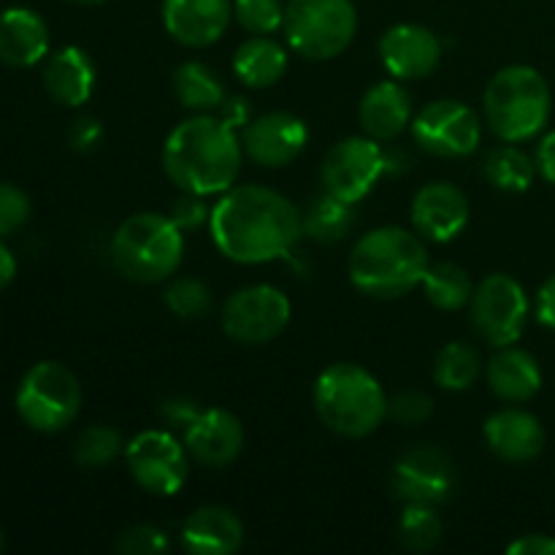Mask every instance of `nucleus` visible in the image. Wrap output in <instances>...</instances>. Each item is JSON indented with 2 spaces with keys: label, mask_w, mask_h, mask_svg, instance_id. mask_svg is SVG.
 <instances>
[{
  "label": "nucleus",
  "mask_w": 555,
  "mask_h": 555,
  "mask_svg": "<svg viewBox=\"0 0 555 555\" xmlns=\"http://www.w3.org/2000/svg\"><path fill=\"white\" fill-rule=\"evenodd\" d=\"M215 247L242 266L269 263L291 253L304 236L301 211L282 193L244 184L222 193L209 217Z\"/></svg>",
  "instance_id": "f257e3e1"
},
{
  "label": "nucleus",
  "mask_w": 555,
  "mask_h": 555,
  "mask_svg": "<svg viewBox=\"0 0 555 555\" xmlns=\"http://www.w3.org/2000/svg\"><path fill=\"white\" fill-rule=\"evenodd\" d=\"M242 139L220 117L198 114L168 133L163 171L182 193L217 195L233 188L242 171Z\"/></svg>",
  "instance_id": "f03ea898"
},
{
  "label": "nucleus",
  "mask_w": 555,
  "mask_h": 555,
  "mask_svg": "<svg viewBox=\"0 0 555 555\" xmlns=\"http://www.w3.org/2000/svg\"><path fill=\"white\" fill-rule=\"evenodd\" d=\"M428 266V249L421 233L399 225L369 231L358 238L347 260L352 287L379 301H393L421 287Z\"/></svg>",
  "instance_id": "7ed1b4c3"
},
{
  "label": "nucleus",
  "mask_w": 555,
  "mask_h": 555,
  "mask_svg": "<svg viewBox=\"0 0 555 555\" xmlns=\"http://www.w3.org/2000/svg\"><path fill=\"white\" fill-rule=\"evenodd\" d=\"M314 412L328 431L347 439H363L388 417V396L372 372L356 363L323 369L312 390Z\"/></svg>",
  "instance_id": "20e7f679"
},
{
  "label": "nucleus",
  "mask_w": 555,
  "mask_h": 555,
  "mask_svg": "<svg viewBox=\"0 0 555 555\" xmlns=\"http://www.w3.org/2000/svg\"><path fill=\"white\" fill-rule=\"evenodd\" d=\"M482 112L496 139L504 144H524L537 139L551 119V85L531 65H507L488 81Z\"/></svg>",
  "instance_id": "39448f33"
},
{
  "label": "nucleus",
  "mask_w": 555,
  "mask_h": 555,
  "mask_svg": "<svg viewBox=\"0 0 555 555\" xmlns=\"http://www.w3.org/2000/svg\"><path fill=\"white\" fill-rule=\"evenodd\" d=\"M184 258V233L168 215L139 211L114 231V269L139 285H157L177 274Z\"/></svg>",
  "instance_id": "423d86ee"
},
{
  "label": "nucleus",
  "mask_w": 555,
  "mask_h": 555,
  "mask_svg": "<svg viewBox=\"0 0 555 555\" xmlns=\"http://www.w3.org/2000/svg\"><path fill=\"white\" fill-rule=\"evenodd\" d=\"M287 43L307 60H334L358 33V11L352 0H287Z\"/></svg>",
  "instance_id": "0eeeda50"
},
{
  "label": "nucleus",
  "mask_w": 555,
  "mask_h": 555,
  "mask_svg": "<svg viewBox=\"0 0 555 555\" xmlns=\"http://www.w3.org/2000/svg\"><path fill=\"white\" fill-rule=\"evenodd\" d=\"M81 410V385L68 366L41 361L22 377L16 390V412L41 434H57L76 421Z\"/></svg>",
  "instance_id": "6e6552de"
},
{
  "label": "nucleus",
  "mask_w": 555,
  "mask_h": 555,
  "mask_svg": "<svg viewBox=\"0 0 555 555\" xmlns=\"http://www.w3.org/2000/svg\"><path fill=\"white\" fill-rule=\"evenodd\" d=\"M529 312L531 307L524 285L509 274H488L472 293V328L496 350L515 345L524 336Z\"/></svg>",
  "instance_id": "1a4fd4ad"
},
{
  "label": "nucleus",
  "mask_w": 555,
  "mask_h": 555,
  "mask_svg": "<svg viewBox=\"0 0 555 555\" xmlns=\"http://www.w3.org/2000/svg\"><path fill=\"white\" fill-rule=\"evenodd\" d=\"M128 472L141 491L177 496L190 477V453L166 428H146L125 444Z\"/></svg>",
  "instance_id": "9d476101"
},
{
  "label": "nucleus",
  "mask_w": 555,
  "mask_h": 555,
  "mask_svg": "<svg viewBox=\"0 0 555 555\" xmlns=\"http://www.w3.org/2000/svg\"><path fill=\"white\" fill-rule=\"evenodd\" d=\"M388 171V155L372 135H350L325 152L320 179L325 193L356 206L374 190L377 179Z\"/></svg>",
  "instance_id": "9b49d317"
},
{
  "label": "nucleus",
  "mask_w": 555,
  "mask_h": 555,
  "mask_svg": "<svg viewBox=\"0 0 555 555\" xmlns=\"http://www.w3.org/2000/svg\"><path fill=\"white\" fill-rule=\"evenodd\" d=\"M291 298L274 285H247L222 307V331L238 345H266L287 328Z\"/></svg>",
  "instance_id": "f8f14e48"
},
{
  "label": "nucleus",
  "mask_w": 555,
  "mask_h": 555,
  "mask_svg": "<svg viewBox=\"0 0 555 555\" xmlns=\"http://www.w3.org/2000/svg\"><path fill=\"white\" fill-rule=\"evenodd\" d=\"M412 139L437 157H469L480 146L482 122L475 108L461 101H434L410 122Z\"/></svg>",
  "instance_id": "ddd939ff"
},
{
  "label": "nucleus",
  "mask_w": 555,
  "mask_h": 555,
  "mask_svg": "<svg viewBox=\"0 0 555 555\" xmlns=\"http://www.w3.org/2000/svg\"><path fill=\"white\" fill-rule=\"evenodd\" d=\"M390 488H393L396 499H401L404 504L437 507L453 496V461L444 450L434 448V444H417L396 461Z\"/></svg>",
  "instance_id": "4468645a"
},
{
  "label": "nucleus",
  "mask_w": 555,
  "mask_h": 555,
  "mask_svg": "<svg viewBox=\"0 0 555 555\" xmlns=\"http://www.w3.org/2000/svg\"><path fill=\"white\" fill-rule=\"evenodd\" d=\"M309 141L307 122L291 112H269L242 130V150L263 168L291 166Z\"/></svg>",
  "instance_id": "2eb2a0df"
},
{
  "label": "nucleus",
  "mask_w": 555,
  "mask_h": 555,
  "mask_svg": "<svg viewBox=\"0 0 555 555\" xmlns=\"http://www.w3.org/2000/svg\"><path fill=\"white\" fill-rule=\"evenodd\" d=\"M379 60L393 79H426L442 63V41L423 25H396L379 38Z\"/></svg>",
  "instance_id": "dca6fc26"
},
{
  "label": "nucleus",
  "mask_w": 555,
  "mask_h": 555,
  "mask_svg": "<svg viewBox=\"0 0 555 555\" xmlns=\"http://www.w3.org/2000/svg\"><path fill=\"white\" fill-rule=\"evenodd\" d=\"M469 198L453 182L423 184L412 198V228L428 242H453L469 225Z\"/></svg>",
  "instance_id": "f3484780"
},
{
  "label": "nucleus",
  "mask_w": 555,
  "mask_h": 555,
  "mask_svg": "<svg viewBox=\"0 0 555 555\" xmlns=\"http://www.w3.org/2000/svg\"><path fill=\"white\" fill-rule=\"evenodd\" d=\"M233 0H163V25L182 47L204 49L225 36Z\"/></svg>",
  "instance_id": "a211bd4d"
},
{
  "label": "nucleus",
  "mask_w": 555,
  "mask_h": 555,
  "mask_svg": "<svg viewBox=\"0 0 555 555\" xmlns=\"http://www.w3.org/2000/svg\"><path fill=\"white\" fill-rule=\"evenodd\" d=\"M184 448L190 459L209 469L231 466L244 450V428L233 412L211 406L198 415V421L184 431Z\"/></svg>",
  "instance_id": "6ab92c4d"
},
{
  "label": "nucleus",
  "mask_w": 555,
  "mask_h": 555,
  "mask_svg": "<svg viewBox=\"0 0 555 555\" xmlns=\"http://www.w3.org/2000/svg\"><path fill=\"white\" fill-rule=\"evenodd\" d=\"M482 437L488 450L509 464H529L545 450V428L540 417L518 406L493 412L482 426Z\"/></svg>",
  "instance_id": "aec40b11"
},
{
  "label": "nucleus",
  "mask_w": 555,
  "mask_h": 555,
  "mask_svg": "<svg viewBox=\"0 0 555 555\" xmlns=\"http://www.w3.org/2000/svg\"><path fill=\"white\" fill-rule=\"evenodd\" d=\"M179 542L193 555H231L244 545V524L228 507H198L179 531Z\"/></svg>",
  "instance_id": "412c9836"
},
{
  "label": "nucleus",
  "mask_w": 555,
  "mask_h": 555,
  "mask_svg": "<svg viewBox=\"0 0 555 555\" xmlns=\"http://www.w3.org/2000/svg\"><path fill=\"white\" fill-rule=\"evenodd\" d=\"M488 388L507 404H524L542 390V369L529 350L507 345L486 366Z\"/></svg>",
  "instance_id": "4be33fe9"
},
{
  "label": "nucleus",
  "mask_w": 555,
  "mask_h": 555,
  "mask_svg": "<svg viewBox=\"0 0 555 555\" xmlns=\"http://www.w3.org/2000/svg\"><path fill=\"white\" fill-rule=\"evenodd\" d=\"M49 52V27L36 11L5 9L0 14V63L30 68Z\"/></svg>",
  "instance_id": "5701e85b"
},
{
  "label": "nucleus",
  "mask_w": 555,
  "mask_h": 555,
  "mask_svg": "<svg viewBox=\"0 0 555 555\" xmlns=\"http://www.w3.org/2000/svg\"><path fill=\"white\" fill-rule=\"evenodd\" d=\"M43 87L60 106H85L95 90V65L79 47H63L43 65Z\"/></svg>",
  "instance_id": "b1692460"
},
{
  "label": "nucleus",
  "mask_w": 555,
  "mask_h": 555,
  "mask_svg": "<svg viewBox=\"0 0 555 555\" xmlns=\"http://www.w3.org/2000/svg\"><path fill=\"white\" fill-rule=\"evenodd\" d=\"M358 119L366 135L377 141H390L404 133L412 122V98L399 81H379L358 106Z\"/></svg>",
  "instance_id": "393cba45"
},
{
  "label": "nucleus",
  "mask_w": 555,
  "mask_h": 555,
  "mask_svg": "<svg viewBox=\"0 0 555 555\" xmlns=\"http://www.w3.org/2000/svg\"><path fill=\"white\" fill-rule=\"evenodd\" d=\"M287 70V52L280 41L269 36H253L238 43L233 54V74L238 81L253 90H266L274 87Z\"/></svg>",
  "instance_id": "a878e982"
},
{
  "label": "nucleus",
  "mask_w": 555,
  "mask_h": 555,
  "mask_svg": "<svg viewBox=\"0 0 555 555\" xmlns=\"http://www.w3.org/2000/svg\"><path fill=\"white\" fill-rule=\"evenodd\" d=\"M173 95L184 108L198 114H209L220 108L225 101V87H222L220 76L209 68V65L190 60L173 70Z\"/></svg>",
  "instance_id": "bb28decb"
},
{
  "label": "nucleus",
  "mask_w": 555,
  "mask_h": 555,
  "mask_svg": "<svg viewBox=\"0 0 555 555\" xmlns=\"http://www.w3.org/2000/svg\"><path fill=\"white\" fill-rule=\"evenodd\" d=\"M421 287L426 293V301L439 312H459V309L469 307L472 293H475L469 271L453 260H439V263L428 266Z\"/></svg>",
  "instance_id": "cd10ccee"
},
{
  "label": "nucleus",
  "mask_w": 555,
  "mask_h": 555,
  "mask_svg": "<svg viewBox=\"0 0 555 555\" xmlns=\"http://www.w3.org/2000/svg\"><path fill=\"white\" fill-rule=\"evenodd\" d=\"M482 173L502 193H526L537 179V163L518 144H504L488 152Z\"/></svg>",
  "instance_id": "c85d7f7f"
},
{
  "label": "nucleus",
  "mask_w": 555,
  "mask_h": 555,
  "mask_svg": "<svg viewBox=\"0 0 555 555\" xmlns=\"http://www.w3.org/2000/svg\"><path fill=\"white\" fill-rule=\"evenodd\" d=\"M301 222L304 236L314 238L320 244H336L352 228L356 211H352V204H345V201L325 193L307 206V211L301 215Z\"/></svg>",
  "instance_id": "c756f323"
},
{
  "label": "nucleus",
  "mask_w": 555,
  "mask_h": 555,
  "mask_svg": "<svg viewBox=\"0 0 555 555\" xmlns=\"http://www.w3.org/2000/svg\"><path fill=\"white\" fill-rule=\"evenodd\" d=\"M477 374H480V356H477L475 347L464 345V341L444 345L434 361V383L450 393L469 390Z\"/></svg>",
  "instance_id": "7c9ffc66"
},
{
  "label": "nucleus",
  "mask_w": 555,
  "mask_h": 555,
  "mask_svg": "<svg viewBox=\"0 0 555 555\" xmlns=\"http://www.w3.org/2000/svg\"><path fill=\"white\" fill-rule=\"evenodd\" d=\"M399 545L412 553H426L442 542V520L426 504H404V513L399 518Z\"/></svg>",
  "instance_id": "2f4dec72"
},
{
  "label": "nucleus",
  "mask_w": 555,
  "mask_h": 555,
  "mask_svg": "<svg viewBox=\"0 0 555 555\" xmlns=\"http://www.w3.org/2000/svg\"><path fill=\"white\" fill-rule=\"evenodd\" d=\"M119 453H125L122 434L103 423L85 428L74 448V459L81 469H101V466L112 464Z\"/></svg>",
  "instance_id": "473e14b6"
},
{
  "label": "nucleus",
  "mask_w": 555,
  "mask_h": 555,
  "mask_svg": "<svg viewBox=\"0 0 555 555\" xmlns=\"http://www.w3.org/2000/svg\"><path fill=\"white\" fill-rule=\"evenodd\" d=\"M163 301H166L168 312L177 314L179 320H201L211 309V291L206 287V282L195 280V276H182L166 287Z\"/></svg>",
  "instance_id": "72a5a7b5"
},
{
  "label": "nucleus",
  "mask_w": 555,
  "mask_h": 555,
  "mask_svg": "<svg viewBox=\"0 0 555 555\" xmlns=\"http://www.w3.org/2000/svg\"><path fill=\"white\" fill-rule=\"evenodd\" d=\"M233 16L253 36H271L285 25L282 0H233Z\"/></svg>",
  "instance_id": "f704fd0d"
},
{
  "label": "nucleus",
  "mask_w": 555,
  "mask_h": 555,
  "mask_svg": "<svg viewBox=\"0 0 555 555\" xmlns=\"http://www.w3.org/2000/svg\"><path fill=\"white\" fill-rule=\"evenodd\" d=\"M114 547L122 555H160L171 547V540L160 526L135 524L119 531Z\"/></svg>",
  "instance_id": "c9c22d12"
},
{
  "label": "nucleus",
  "mask_w": 555,
  "mask_h": 555,
  "mask_svg": "<svg viewBox=\"0 0 555 555\" xmlns=\"http://www.w3.org/2000/svg\"><path fill=\"white\" fill-rule=\"evenodd\" d=\"M434 415V401L423 390H401L388 401V417L399 426H423Z\"/></svg>",
  "instance_id": "e433bc0d"
},
{
  "label": "nucleus",
  "mask_w": 555,
  "mask_h": 555,
  "mask_svg": "<svg viewBox=\"0 0 555 555\" xmlns=\"http://www.w3.org/2000/svg\"><path fill=\"white\" fill-rule=\"evenodd\" d=\"M30 198L16 184L0 182V236L20 231L30 220Z\"/></svg>",
  "instance_id": "4c0bfd02"
},
{
  "label": "nucleus",
  "mask_w": 555,
  "mask_h": 555,
  "mask_svg": "<svg viewBox=\"0 0 555 555\" xmlns=\"http://www.w3.org/2000/svg\"><path fill=\"white\" fill-rule=\"evenodd\" d=\"M168 217H171V222L179 231L188 233L206 225L211 217V209L204 204V195L182 193L177 201H171V206H168Z\"/></svg>",
  "instance_id": "58836bf2"
},
{
  "label": "nucleus",
  "mask_w": 555,
  "mask_h": 555,
  "mask_svg": "<svg viewBox=\"0 0 555 555\" xmlns=\"http://www.w3.org/2000/svg\"><path fill=\"white\" fill-rule=\"evenodd\" d=\"M201 406L195 399H188V396H173V399H166L160 406V417L168 428H177V431H188L201 415Z\"/></svg>",
  "instance_id": "ea45409f"
},
{
  "label": "nucleus",
  "mask_w": 555,
  "mask_h": 555,
  "mask_svg": "<svg viewBox=\"0 0 555 555\" xmlns=\"http://www.w3.org/2000/svg\"><path fill=\"white\" fill-rule=\"evenodd\" d=\"M103 125L95 117H79L74 119L68 130V141L76 152H90L101 144Z\"/></svg>",
  "instance_id": "a19ab883"
},
{
  "label": "nucleus",
  "mask_w": 555,
  "mask_h": 555,
  "mask_svg": "<svg viewBox=\"0 0 555 555\" xmlns=\"http://www.w3.org/2000/svg\"><path fill=\"white\" fill-rule=\"evenodd\" d=\"M217 117L233 130H244L253 122V103L244 95H225V101L217 108Z\"/></svg>",
  "instance_id": "79ce46f5"
},
{
  "label": "nucleus",
  "mask_w": 555,
  "mask_h": 555,
  "mask_svg": "<svg viewBox=\"0 0 555 555\" xmlns=\"http://www.w3.org/2000/svg\"><path fill=\"white\" fill-rule=\"evenodd\" d=\"M509 555H555V537L524 534L507 545Z\"/></svg>",
  "instance_id": "37998d69"
},
{
  "label": "nucleus",
  "mask_w": 555,
  "mask_h": 555,
  "mask_svg": "<svg viewBox=\"0 0 555 555\" xmlns=\"http://www.w3.org/2000/svg\"><path fill=\"white\" fill-rule=\"evenodd\" d=\"M534 163H537V173L545 179L547 184H555V130L545 133L537 144L534 152Z\"/></svg>",
  "instance_id": "c03bdc74"
},
{
  "label": "nucleus",
  "mask_w": 555,
  "mask_h": 555,
  "mask_svg": "<svg viewBox=\"0 0 555 555\" xmlns=\"http://www.w3.org/2000/svg\"><path fill=\"white\" fill-rule=\"evenodd\" d=\"M534 314L545 328L555 331V274L551 280L542 282L540 293H537V304H534Z\"/></svg>",
  "instance_id": "a18cd8bd"
},
{
  "label": "nucleus",
  "mask_w": 555,
  "mask_h": 555,
  "mask_svg": "<svg viewBox=\"0 0 555 555\" xmlns=\"http://www.w3.org/2000/svg\"><path fill=\"white\" fill-rule=\"evenodd\" d=\"M16 276V260L14 255L9 253V247H5L3 242H0V291H3L5 285H9L11 280Z\"/></svg>",
  "instance_id": "49530a36"
},
{
  "label": "nucleus",
  "mask_w": 555,
  "mask_h": 555,
  "mask_svg": "<svg viewBox=\"0 0 555 555\" xmlns=\"http://www.w3.org/2000/svg\"><path fill=\"white\" fill-rule=\"evenodd\" d=\"M70 3H79V5H101L106 0H70Z\"/></svg>",
  "instance_id": "de8ad7c7"
},
{
  "label": "nucleus",
  "mask_w": 555,
  "mask_h": 555,
  "mask_svg": "<svg viewBox=\"0 0 555 555\" xmlns=\"http://www.w3.org/2000/svg\"><path fill=\"white\" fill-rule=\"evenodd\" d=\"M0 551H3V531H0Z\"/></svg>",
  "instance_id": "09e8293b"
}]
</instances>
